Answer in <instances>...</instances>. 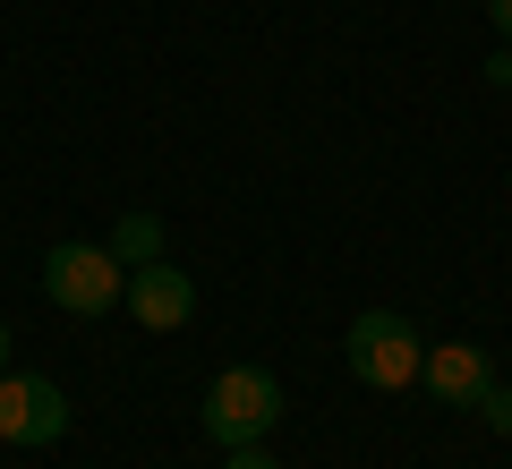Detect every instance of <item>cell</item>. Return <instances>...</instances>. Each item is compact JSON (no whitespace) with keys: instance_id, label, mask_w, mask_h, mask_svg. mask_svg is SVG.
I'll return each mask as SVG.
<instances>
[{"instance_id":"cell-1","label":"cell","mask_w":512,"mask_h":469,"mask_svg":"<svg viewBox=\"0 0 512 469\" xmlns=\"http://www.w3.org/2000/svg\"><path fill=\"white\" fill-rule=\"evenodd\" d=\"M342 359H350V376H359L367 393H410V384H419V367H427V342H419V325H410V316L367 307V316H350Z\"/></svg>"},{"instance_id":"cell-2","label":"cell","mask_w":512,"mask_h":469,"mask_svg":"<svg viewBox=\"0 0 512 469\" xmlns=\"http://www.w3.org/2000/svg\"><path fill=\"white\" fill-rule=\"evenodd\" d=\"M43 299L60 316H111L128 299V265L103 239H52V256H43Z\"/></svg>"},{"instance_id":"cell-3","label":"cell","mask_w":512,"mask_h":469,"mask_svg":"<svg viewBox=\"0 0 512 469\" xmlns=\"http://www.w3.org/2000/svg\"><path fill=\"white\" fill-rule=\"evenodd\" d=\"M205 435H214L222 452L231 444H265V435L282 427V384L265 376V367H222L214 384H205Z\"/></svg>"},{"instance_id":"cell-4","label":"cell","mask_w":512,"mask_h":469,"mask_svg":"<svg viewBox=\"0 0 512 469\" xmlns=\"http://www.w3.org/2000/svg\"><path fill=\"white\" fill-rule=\"evenodd\" d=\"M69 435V393L52 376H0V444L43 452Z\"/></svg>"},{"instance_id":"cell-5","label":"cell","mask_w":512,"mask_h":469,"mask_svg":"<svg viewBox=\"0 0 512 469\" xmlns=\"http://www.w3.org/2000/svg\"><path fill=\"white\" fill-rule=\"evenodd\" d=\"M128 316H137L146 333H180L188 316H197V282H188L171 256H163V265H137V273H128Z\"/></svg>"},{"instance_id":"cell-6","label":"cell","mask_w":512,"mask_h":469,"mask_svg":"<svg viewBox=\"0 0 512 469\" xmlns=\"http://www.w3.org/2000/svg\"><path fill=\"white\" fill-rule=\"evenodd\" d=\"M419 384L444 401V410H478V393L495 384V359L478 342H427V367H419Z\"/></svg>"},{"instance_id":"cell-7","label":"cell","mask_w":512,"mask_h":469,"mask_svg":"<svg viewBox=\"0 0 512 469\" xmlns=\"http://www.w3.org/2000/svg\"><path fill=\"white\" fill-rule=\"evenodd\" d=\"M111 256H120L128 273L137 265H163V214H154V205H128L120 222H111V239H103Z\"/></svg>"},{"instance_id":"cell-8","label":"cell","mask_w":512,"mask_h":469,"mask_svg":"<svg viewBox=\"0 0 512 469\" xmlns=\"http://www.w3.org/2000/svg\"><path fill=\"white\" fill-rule=\"evenodd\" d=\"M478 418H487L495 435H512V384H487V393H478Z\"/></svg>"},{"instance_id":"cell-9","label":"cell","mask_w":512,"mask_h":469,"mask_svg":"<svg viewBox=\"0 0 512 469\" xmlns=\"http://www.w3.org/2000/svg\"><path fill=\"white\" fill-rule=\"evenodd\" d=\"M222 469H274V452H265V444H231V461H222Z\"/></svg>"},{"instance_id":"cell-10","label":"cell","mask_w":512,"mask_h":469,"mask_svg":"<svg viewBox=\"0 0 512 469\" xmlns=\"http://www.w3.org/2000/svg\"><path fill=\"white\" fill-rule=\"evenodd\" d=\"M487 86H512V43H504L495 60H487Z\"/></svg>"},{"instance_id":"cell-11","label":"cell","mask_w":512,"mask_h":469,"mask_svg":"<svg viewBox=\"0 0 512 469\" xmlns=\"http://www.w3.org/2000/svg\"><path fill=\"white\" fill-rule=\"evenodd\" d=\"M487 18H495V35L512 43V0H487Z\"/></svg>"},{"instance_id":"cell-12","label":"cell","mask_w":512,"mask_h":469,"mask_svg":"<svg viewBox=\"0 0 512 469\" xmlns=\"http://www.w3.org/2000/svg\"><path fill=\"white\" fill-rule=\"evenodd\" d=\"M0 376H9V316H0Z\"/></svg>"}]
</instances>
